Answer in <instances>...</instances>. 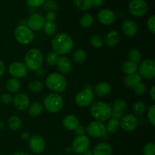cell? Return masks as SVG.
Here are the masks:
<instances>
[{"instance_id": "obj_20", "label": "cell", "mask_w": 155, "mask_h": 155, "mask_svg": "<svg viewBox=\"0 0 155 155\" xmlns=\"http://www.w3.org/2000/svg\"><path fill=\"white\" fill-rule=\"evenodd\" d=\"M113 149L109 144L105 142H101L96 145L94 148L92 154L93 155H112Z\"/></svg>"}, {"instance_id": "obj_34", "label": "cell", "mask_w": 155, "mask_h": 155, "mask_svg": "<svg viewBox=\"0 0 155 155\" xmlns=\"http://www.w3.org/2000/svg\"><path fill=\"white\" fill-rule=\"evenodd\" d=\"M94 22V18L90 14H85L81 17L80 21V26L84 28H88L91 27Z\"/></svg>"}, {"instance_id": "obj_10", "label": "cell", "mask_w": 155, "mask_h": 155, "mask_svg": "<svg viewBox=\"0 0 155 155\" xmlns=\"http://www.w3.org/2000/svg\"><path fill=\"white\" fill-rule=\"evenodd\" d=\"M128 8L131 15L135 17H142L148 12V5L144 0H131Z\"/></svg>"}, {"instance_id": "obj_39", "label": "cell", "mask_w": 155, "mask_h": 155, "mask_svg": "<svg viewBox=\"0 0 155 155\" xmlns=\"http://www.w3.org/2000/svg\"><path fill=\"white\" fill-rule=\"evenodd\" d=\"M44 9L46 11L49 12H54L55 11L58 10V3L56 2V1L54 0H46L45 2V3L43 4Z\"/></svg>"}, {"instance_id": "obj_14", "label": "cell", "mask_w": 155, "mask_h": 155, "mask_svg": "<svg viewBox=\"0 0 155 155\" xmlns=\"http://www.w3.org/2000/svg\"><path fill=\"white\" fill-rule=\"evenodd\" d=\"M8 72L14 78H24L27 76L28 69L24 63L14 62L9 66Z\"/></svg>"}, {"instance_id": "obj_30", "label": "cell", "mask_w": 155, "mask_h": 155, "mask_svg": "<svg viewBox=\"0 0 155 155\" xmlns=\"http://www.w3.org/2000/svg\"><path fill=\"white\" fill-rule=\"evenodd\" d=\"M111 107L112 111L122 112L127 107V101L122 98H118L114 101L112 107Z\"/></svg>"}, {"instance_id": "obj_24", "label": "cell", "mask_w": 155, "mask_h": 155, "mask_svg": "<svg viewBox=\"0 0 155 155\" xmlns=\"http://www.w3.org/2000/svg\"><path fill=\"white\" fill-rule=\"evenodd\" d=\"M142 82V77L137 74L127 75L124 79V84L130 88H134L136 85Z\"/></svg>"}, {"instance_id": "obj_51", "label": "cell", "mask_w": 155, "mask_h": 155, "mask_svg": "<svg viewBox=\"0 0 155 155\" xmlns=\"http://www.w3.org/2000/svg\"><path fill=\"white\" fill-rule=\"evenodd\" d=\"M5 72V64L2 61H0V77H2L4 74Z\"/></svg>"}, {"instance_id": "obj_28", "label": "cell", "mask_w": 155, "mask_h": 155, "mask_svg": "<svg viewBox=\"0 0 155 155\" xmlns=\"http://www.w3.org/2000/svg\"><path fill=\"white\" fill-rule=\"evenodd\" d=\"M44 33L48 36H53L56 33L58 30V27L54 22H50V21H46L43 25Z\"/></svg>"}, {"instance_id": "obj_57", "label": "cell", "mask_w": 155, "mask_h": 155, "mask_svg": "<svg viewBox=\"0 0 155 155\" xmlns=\"http://www.w3.org/2000/svg\"><path fill=\"white\" fill-rule=\"evenodd\" d=\"M84 155H93V154H92V151L88 150L87 151H86V152L84 153Z\"/></svg>"}, {"instance_id": "obj_27", "label": "cell", "mask_w": 155, "mask_h": 155, "mask_svg": "<svg viewBox=\"0 0 155 155\" xmlns=\"http://www.w3.org/2000/svg\"><path fill=\"white\" fill-rule=\"evenodd\" d=\"M43 111V105L39 102H34L28 107V113L32 117H38Z\"/></svg>"}, {"instance_id": "obj_56", "label": "cell", "mask_w": 155, "mask_h": 155, "mask_svg": "<svg viewBox=\"0 0 155 155\" xmlns=\"http://www.w3.org/2000/svg\"><path fill=\"white\" fill-rule=\"evenodd\" d=\"M5 127V124L2 121H0V130H2Z\"/></svg>"}, {"instance_id": "obj_43", "label": "cell", "mask_w": 155, "mask_h": 155, "mask_svg": "<svg viewBox=\"0 0 155 155\" xmlns=\"http://www.w3.org/2000/svg\"><path fill=\"white\" fill-rule=\"evenodd\" d=\"M148 118L151 125L155 126V105H152L148 111Z\"/></svg>"}, {"instance_id": "obj_11", "label": "cell", "mask_w": 155, "mask_h": 155, "mask_svg": "<svg viewBox=\"0 0 155 155\" xmlns=\"http://www.w3.org/2000/svg\"><path fill=\"white\" fill-rule=\"evenodd\" d=\"M86 132L90 136L94 138L103 137L107 133L106 126L100 121H93L88 125Z\"/></svg>"}, {"instance_id": "obj_37", "label": "cell", "mask_w": 155, "mask_h": 155, "mask_svg": "<svg viewBox=\"0 0 155 155\" xmlns=\"http://www.w3.org/2000/svg\"><path fill=\"white\" fill-rule=\"evenodd\" d=\"M128 58L130 61L135 62V63L138 64L141 61L142 59V55H141L140 51H138L137 49H130L128 52Z\"/></svg>"}, {"instance_id": "obj_7", "label": "cell", "mask_w": 155, "mask_h": 155, "mask_svg": "<svg viewBox=\"0 0 155 155\" xmlns=\"http://www.w3.org/2000/svg\"><path fill=\"white\" fill-rule=\"evenodd\" d=\"M94 98V92H92V89L86 88L76 95L75 102L79 107H86L93 102Z\"/></svg>"}, {"instance_id": "obj_49", "label": "cell", "mask_w": 155, "mask_h": 155, "mask_svg": "<svg viewBox=\"0 0 155 155\" xmlns=\"http://www.w3.org/2000/svg\"><path fill=\"white\" fill-rule=\"evenodd\" d=\"M111 118H114V119H116V120H119L120 119H121V118H122V112L112 111Z\"/></svg>"}, {"instance_id": "obj_41", "label": "cell", "mask_w": 155, "mask_h": 155, "mask_svg": "<svg viewBox=\"0 0 155 155\" xmlns=\"http://www.w3.org/2000/svg\"><path fill=\"white\" fill-rule=\"evenodd\" d=\"M144 155H155V145L153 142H149L145 145L143 148Z\"/></svg>"}, {"instance_id": "obj_18", "label": "cell", "mask_w": 155, "mask_h": 155, "mask_svg": "<svg viewBox=\"0 0 155 155\" xmlns=\"http://www.w3.org/2000/svg\"><path fill=\"white\" fill-rule=\"evenodd\" d=\"M122 30L128 37H133L138 32L137 24L132 20H126L122 24Z\"/></svg>"}, {"instance_id": "obj_32", "label": "cell", "mask_w": 155, "mask_h": 155, "mask_svg": "<svg viewBox=\"0 0 155 155\" xmlns=\"http://www.w3.org/2000/svg\"><path fill=\"white\" fill-rule=\"evenodd\" d=\"M8 127L13 131H17L21 127V120L18 116H12L8 119Z\"/></svg>"}, {"instance_id": "obj_22", "label": "cell", "mask_w": 155, "mask_h": 155, "mask_svg": "<svg viewBox=\"0 0 155 155\" xmlns=\"http://www.w3.org/2000/svg\"><path fill=\"white\" fill-rule=\"evenodd\" d=\"M63 125L68 130H74L79 126V120L75 115L68 114L63 119Z\"/></svg>"}, {"instance_id": "obj_29", "label": "cell", "mask_w": 155, "mask_h": 155, "mask_svg": "<svg viewBox=\"0 0 155 155\" xmlns=\"http://www.w3.org/2000/svg\"><path fill=\"white\" fill-rule=\"evenodd\" d=\"M76 7L81 11L89 10L92 8V0H74Z\"/></svg>"}, {"instance_id": "obj_21", "label": "cell", "mask_w": 155, "mask_h": 155, "mask_svg": "<svg viewBox=\"0 0 155 155\" xmlns=\"http://www.w3.org/2000/svg\"><path fill=\"white\" fill-rule=\"evenodd\" d=\"M95 92L98 97L104 98L111 92V86L107 82H101L95 86Z\"/></svg>"}, {"instance_id": "obj_16", "label": "cell", "mask_w": 155, "mask_h": 155, "mask_svg": "<svg viewBox=\"0 0 155 155\" xmlns=\"http://www.w3.org/2000/svg\"><path fill=\"white\" fill-rule=\"evenodd\" d=\"M115 14L110 9L104 8L100 11L98 14V20L104 25H110L115 21Z\"/></svg>"}, {"instance_id": "obj_45", "label": "cell", "mask_w": 155, "mask_h": 155, "mask_svg": "<svg viewBox=\"0 0 155 155\" xmlns=\"http://www.w3.org/2000/svg\"><path fill=\"white\" fill-rule=\"evenodd\" d=\"M147 27H148V30L153 33L155 34V16L153 15L151 18H148V21H147Z\"/></svg>"}, {"instance_id": "obj_50", "label": "cell", "mask_w": 155, "mask_h": 155, "mask_svg": "<svg viewBox=\"0 0 155 155\" xmlns=\"http://www.w3.org/2000/svg\"><path fill=\"white\" fill-rule=\"evenodd\" d=\"M104 2V0H92V6L95 7H100L102 5Z\"/></svg>"}, {"instance_id": "obj_4", "label": "cell", "mask_w": 155, "mask_h": 155, "mask_svg": "<svg viewBox=\"0 0 155 155\" xmlns=\"http://www.w3.org/2000/svg\"><path fill=\"white\" fill-rule=\"evenodd\" d=\"M45 84L48 89L54 93L63 92L67 88V81L60 74L53 73L48 75L45 80Z\"/></svg>"}, {"instance_id": "obj_17", "label": "cell", "mask_w": 155, "mask_h": 155, "mask_svg": "<svg viewBox=\"0 0 155 155\" xmlns=\"http://www.w3.org/2000/svg\"><path fill=\"white\" fill-rule=\"evenodd\" d=\"M28 27L32 31H39L43 27L45 21L41 15L38 14H33L30 15L28 19Z\"/></svg>"}, {"instance_id": "obj_6", "label": "cell", "mask_w": 155, "mask_h": 155, "mask_svg": "<svg viewBox=\"0 0 155 155\" xmlns=\"http://www.w3.org/2000/svg\"><path fill=\"white\" fill-rule=\"evenodd\" d=\"M15 37L20 44L27 45L33 40L34 35H33V31L28 27L20 25L15 29Z\"/></svg>"}, {"instance_id": "obj_36", "label": "cell", "mask_w": 155, "mask_h": 155, "mask_svg": "<svg viewBox=\"0 0 155 155\" xmlns=\"http://www.w3.org/2000/svg\"><path fill=\"white\" fill-rule=\"evenodd\" d=\"M28 89L29 90L33 93H37L42 91L43 89V83L39 80H33V81L30 82L28 84Z\"/></svg>"}, {"instance_id": "obj_52", "label": "cell", "mask_w": 155, "mask_h": 155, "mask_svg": "<svg viewBox=\"0 0 155 155\" xmlns=\"http://www.w3.org/2000/svg\"><path fill=\"white\" fill-rule=\"evenodd\" d=\"M21 139H23L24 140H28L30 138V133H27V132H24V133L21 135Z\"/></svg>"}, {"instance_id": "obj_46", "label": "cell", "mask_w": 155, "mask_h": 155, "mask_svg": "<svg viewBox=\"0 0 155 155\" xmlns=\"http://www.w3.org/2000/svg\"><path fill=\"white\" fill-rule=\"evenodd\" d=\"M46 0H27V4L33 8L39 7L45 3Z\"/></svg>"}, {"instance_id": "obj_38", "label": "cell", "mask_w": 155, "mask_h": 155, "mask_svg": "<svg viewBox=\"0 0 155 155\" xmlns=\"http://www.w3.org/2000/svg\"><path fill=\"white\" fill-rule=\"evenodd\" d=\"M90 43L92 47L95 48H99L102 46L103 43H104V40H103L102 37L98 34H95L91 37L90 39Z\"/></svg>"}, {"instance_id": "obj_40", "label": "cell", "mask_w": 155, "mask_h": 155, "mask_svg": "<svg viewBox=\"0 0 155 155\" xmlns=\"http://www.w3.org/2000/svg\"><path fill=\"white\" fill-rule=\"evenodd\" d=\"M59 58V55L55 51H50L46 57V62L49 66H54L57 64L58 60Z\"/></svg>"}, {"instance_id": "obj_55", "label": "cell", "mask_w": 155, "mask_h": 155, "mask_svg": "<svg viewBox=\"0 0 155 155\" xmlns=\"http://www.w3.org/2000/svg\"><path fill=\"white\" fill-rule=\"evenodd\" d=\"M12 155H30V154H28L26 152H17V153H15V154Z\"/></svg>"}, {"instance_id": "obj_5", "label": "cell", "mask_w": 155, "mask_h": 155, "mask_svg": "<svg viewBox=\"0 0 155 155\" xmlns=\"http://www.w3.org/2000/svg\"><path fill=\"white\" fill-rule=\"evenodd\" d=\"M43 104L45 108L50 113H58L63 107L64 100L58 94H48L44 98Z\"/></svg>"}, {"instance_id": "obj_8", "label": "cell", "mask_w": 155, "mask_h": 155, "mask_svg": "<svg viewBox=\"0 0 155 155\" xmlns=\"http://www.w3.org/2000/svg\"><path fill=\"white\" fill-rule=\"evenodd\" d=\"M90 146V141L87 136H77L72 142V150L77 154H83L89 150Z\"/></svg>"}, {"instance_id": "obj_31", "label": "cell", "mask_w": 155, "mask_h": 155, "mask_svg": "<svg viewBox=\"0 0 155 155\" xmlns=\"http://www.w3.org/2000/svg\"><path fill=\"white\" fill-rule=\"evenodd\" d=\"M120 127V121L118 120L111 118L107 122V126H106V130L110 133H115L119 130Z\"/></svg>"}, {"instance_id": "obj_33", "label": "cell", "mask_w": 155, "mask_h": 155, "mask_svg": "<svg viewBox=\"0 0 155 155\" xmlns=\"http://www.w3.org/2000/svg\"><path fill=\"white\" fill-rule=\"evenodd\" d=\"M133 110L135 114H136L137 116H142L146 110V106H145V103L142 101H137L133 104Z\"/></svg>"}, {"instance_id": "obj_44", "label": "cell", "mask_w": 155, "mask_h": 155, "mask_svg": "<svg viewBox=\"0 0 155 155\" xmlns=\"http://www.w3.org/2000/svg\"><path fill=\"white\" fill-rule=\"evenodd\" d=\"M13 101L12 95L8 93H4L0 97V101L3 104H9Z\"/></svg>"}, {"instance_id": "obj_1", "label": "cell", "mask_w": 155, "mask_h": 155, "mask_svg": "<svg viewBox=\"0 0 155 155\" xmlns=\"http://www.w3.org/2000/svg\"><path fill=\"white\" fill-rule=\"evenodd\" d=\"M53 50L58 54L65 55L71 51L74 47V42L69 35L61 33L55 35L51 40Z\"/></svg>"}, {"instance_id": "obj_35", "label": "cell", "mask_w": 155, "mask_h": 155, "mask_svg": "<svg viewBox=\"0 0 155 155\" xmlns=\"http://www.w3.org/2000/svg\"><path fill=\"white\" fill-rule=\"evenodd\" d=\"M86 58H87V54L86 51L82 49L77 50L73 54V60L77 64L83 63L86 60Z\"/></svg>"}, {"instance_id": "obj_42", "label": "cell", "mask_w": 155, "mask_h": 155, "mask_svg": "<svg viewBox=\"0 0 155 155\" xmlns=\"http://www.w3.org/2000/svg\"><path fill=\"white\" fill-rule=\"evenodd\" d=\"M134 91L135 93L137 95H144L145 93V92H146V86L145 85V83L141 82L140 83H139V84L135 86Z\"/></svg>"}, {"instance_id": "obj_9", "label": "cell", "mask_w": 155, "mask_h": 155, "mask_svg": "<svg viewBox=\"0 0 155 155\" xmlns=\"http://www.w3.org/2000/svg\"><path fill=\"white\" fill-rule=\"evenodd\" d=\"M141 76L146 80H151L155 76V61L152 59H145L138 68Z\"/></svg>"}, {"instance_id": "obj_3", "label": "cell", "mask_w": 155, "mask_h": 155, "mask_svg": "<svg viewBox=\"0 0 155 155\" xmlns=\"http://www.w3.org/2000/svg\"><path fill=\"white\" fill-rule=\"evenodd\" d=\"M43 63V55L40 50L31 48L24 57V64L30 71H38Z\"/></svg>"}, {"instance_id": "obj_2", "label": "cell", "mask_w": 155, "mask_h": 155, "mask_svg": "<svg viewBox=\"0 0 155 155\" xmlns=\"http://www.w3.org/2000/svg\"><path fill=\"white\" fill-rule=\"evenodd\" d=\"M91 115L94 119L100 122H104L111 117L112 110L109 104L103 101H96L90 107Z\"/></svg>"}, {"instance_id": "obj_19", "label": "cell", "mask_w": 155, "mask_h": 155, "mask_svg": "<svg viewBox=\"0 0 155 155\" xmlns=\"http://www.w3.org/2000/svg\"><path fill=\"white\" fill-rule=\"evenodd\" d=\"M56 65H57L58 71L62 74H68L72 70V63H71V60L65 56L59 58Z\"/></svg>"}, {"instance_id": "obj_12", "label": "cell", "mask_w": 155, "mask_h": 155, "mask_svg": "<svg viewBox=\"0 0 155 155\" xmlns=\"http://www.w3.org/2000/svg\"><path fill=\"white\" fill-rule=\"evenodd\" d=\"M29 146L31 151L34 154H39L45 151V142L42 136L35 135L29 139Z\"/></svg>"}, {"instance_id": "obj_26", "label": "cell", "mask_w": 155, "mask_h": 155, "mask_svg": "<svg viewBox=\"0 0 155 155\" xmlns=\"http://www.w3.org/2000/svg\"><path fill=\"white\" fill-rule=\"evenodd\" d=\"M6 89L11 93H16L21 89V83L17 78H11L6 83Z\"/></svg>"}, {"instance_id": "obj_54", "label": "cell", "mask_w": 155, "mask_h": 155, "mask_svg": "<svg viewBox=\"0 0 155 155\" xmlns=\"http://www.w3.org/2000/svg\"><path fill=\"white\" fill-rule=\"evenodd\" d=\"M64 151H65V153H66V154H70L71 152H72L73 150H72V148H71V146H68V147H67L66 148H65Z\"/></svg>"}, {"instance_id": "obj_23", "label": "cell", "mask_w": 155, "mask_h": 155, "mask_svg": "<svg viewBox=\"0 0 155 155\" xmlns=\"http://www.w3.org/2000/svg\"><path fill=\"white\" fill-rule=\"evenodd\" d=\"M120 36L116 30H112L107 33L105 36L104 42L108 47H114L119 42Z\"/></svg>"}, {"instance_id": "obj_25", "label": "cell", "mask_w": 155, "mask_h": 155, "mask_svg": "<svg viewBox=\"0 0 155 155\" xmlns=\"http://www.w3.org/2000/svg\"><path fill=\"white\" fill-rule=\"evenodd\" d=\"M138 64L135 63V62L131 61H124L121 65V70L124 73H125L127 75L130 74H136L138 71Z\"/></svg>"}, {"instance_id": "obj_47", "label": "cell", "mask_w": 155, "mask_h": 155, "mask_svg": "<svg viewBox=\"0 0 155 155\" xmlns=\"http://www.w3.org/2000/svg\"><path fill=\"white\" fill-rule=\"evenodd\" d=\"M56 18V15L54 12H49L46 14L45 15V19L47 21H50V22H54V21Z\"/></svg>"}, {"instance_id": "obj_48", "label": "cell", "mask_w": 155, "mask_h": 155, "mask_svg": "<svg viewBox=\"0 0 155 155\" xmlns=\"http://www.w3.org/2000/svg\"><path fill=\"white\" fill-rule=\"evenodd\" d=\"M74 130H75L76 135H77V136H83L86 132V129L82 125H79Z\"/></svg>"}, {"instance_id": "obj_13", "label": "cell", "mask_w": 155, "mask_h": 155, "mask_svg": "<svg viewBox=\"0 0 155 155\" xmlns=\"http://www.w3.org/2000/svg\"><path fill=\"white\" fill-rule=\"evenodd\" d=\"M121 128L126 132H132L138 127V120L135 115L127 114L122 117L120 122Z\"/></svg>"}, {"instance_id": "obj_53", "label": "cell", "mask_w": 155, "mask_h": 155, "mask_svg": "<svg viewBox=\"0 0 155 155\" xmlns=\"http://www.w3.org/2000/svg\"><path fill=\"white\" fill-rule=\"evenodd\" d=\"M150 95L153 101H155V86H153L151 87V91H150Z\"/></svg>"}, {"instance_id": "obj_15", "label": "cell", "mask_w": 155, "mask_h": 155, "mask_svg": "<svg viewBox=\"0 0 155 155\" xmlns=\"http://www.w3.org/2000/svg\"><path fill=\"white\" fill-rule=\"evenodd\" d=\"M14 106L19 110H25L30 106V98L24 93H18L13 98Z\"/></svg>"}]
</instances>
